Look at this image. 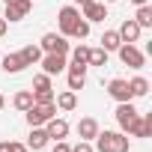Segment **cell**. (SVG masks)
<instances>
[{
	"label": "cell",
	"mask_w": 152,
	"mask_h": 152,
	"mask_svg": "<svg viewBox=\"0 0 152 152\" xmlns=\"http://www.w3.org/2000/svg\"><path fill=\"white\" fill-rule=\"evenodd\" d=\"M24 66H27V63H24L21 54H6V57H3V72H9V75H18Z\"/></svg>",
	"instance_id": "17"
},
{
	"label": "cell",
	"mask_w": 152,
	"mask_h": 152,
	"mask_svg": "<svg viewBox=\"0 0 152 152\" xmlns=\"http://www.w3.org/2000/svg\"><path fill=\"white\" fill-rule=\"evenodd\" d=\"M131 3H134V6H146V3H149V0H131Z\"/></svg>",
	"instance_id": "33"
},
{
	"label": "cell",
	"mask_w": 152,
	"mask_h": 152,
	"mask_svg": "<svg viewBox=\"0 0 152 152\" xmlns=\"http://www.w3.org/2000/svg\"><path fill=\"white\" fill-rule=\"evenodd\" d=\"M57 18H60V30H63V36H72V30H75V24L81 21V12L75 9V6H63Z\"/></svg>",
	"instance_id": "6"
},
{
	"label": "cell",
	"mask_w": 152,
	"mask_h": 152,
	"mask_svg": "<svg viewBox=\"0 0 152 152\" xmlns=\"http://www.w3.org/2000/svg\"><path fill=\"white\" fill-rule=\"evenodd\" d=\"M140 27H152V6H137V18H134Z\"/></svg>",
	"instance_id": "24"
},
{
	"label": "cell",
	"mask_w": 152,
	"mask_h": 152,
	"mask_svg": "<svg viewBox=\"0 0 152 152\" xmlns=\"http://www.w3.org/2000/svg\"><path fill=\"white\" fill-rule=\"evenodd\" d=\"M72 152H96V149H93V143H90V140H81L78 146H72Z\"/></svg>",
	"instance_id": "30"
},
{
	"label": "cell",
	"mask_w": 152,
	"mask_h": 152,
	"mask_svg": "<svg viewBox=\"0 0 152 152\" xmlns=\"http://www.w3.org/2000/svg\"><path fill=\"white\" fill-rule=\"evenodd\" d=\"M36 90H51V75H36V78H33V93Z\"/></svg>",
	"instance_id": "28"
},
{
	"label": "cell",
	"mask_w": 152,
	"mask_h": 152,
	"mask_svg": "<svg viewBox=\"0 0 152 152\" xmlns=\"http://www.w3.org/2000/svg\"><path fill=\"white\" fill-rule=\"evenodd\" d=\"M75 3H78V6H87V3H93V0H75Z\"/></svg>",
	"instance_id": "34"
},
{
	"label": "cell",
	"mask_w": 152,
	"mask_h": 152,
	"mask_svg": "<svg viewBox=\"0 0 152 152\" xmlns=\"http://www.w3.org/2000/svg\"><path fill=\"white\" fill-rule=\"evenodd\" d=\"M107 93H110V99H116V102H131L128 81H122V78H113V81L107 84Z\"/></svg>",
	"instance_id": "11"
},
{
	"label": "cell",
	"mask_w": 152,
	"mask_h": 152,
	"mask_svg": "<svg viewBox=\"0 0 152 152\" xmlns=\"http://www.w3.org/2000/svg\"><path fill=\"white\" fill-rule=\"evenodd\" d=\"M128 90H131V99H140V96L149 93V81L146 78H131L128 81Z\"/></svg>",
	"instance_id": "19"
},
{
	"label": "cell",
	"mask_w": 152,
	"mask_h": 152,
	"mask_svg": "<svg viewBox=\"0 0 152 152\" xmlns=\"http://www.w3.org/2000/svg\"><path fill=\"white\" fill-rule=\"evenodd\" d=\"M87 66H107V51H104V48H90Z\"/></svg>",
	"instance_id": "22"
},
{
	"label": "cell",
	"mask_w": 152,
	"mask_h": 152,
	"mask_svg": "<svg viewBox=\"0 0 152 152\" xmlns=\"http://www.w3.org/2000/svg\"><path fill=\"white\" fill-rule=\"evenodd\" d=\"M93 140H96L99 152H128V146H131L125 131H99Z\"/></svg>",
	"instance_id": "1"
},
{
	"label": "cell",
	"mask_w": 152,
	"mask_h": 152,
	"mask_svg": "<svg viewBox=\"0 0 152 152\" xmlns=\"http://www.w3.org/2000/svg\"><path fill=\"white\" fill-rule=\"evenodd\" d=\"M78 134H81V140H93V137L99 134V122H96L93 116H84V119L78 122Z\"/></svg>",
	"instance_id": "16"
},
{
	"label": "cell",
	"mask_w": 152,
	"mask_h": 152,
	"mask_svg": "<svg viewBox=\"0 0 152 152\" xmlns=\"http://www.w3.org/2000/svg\"><path fill=\"white\" fill-rule=\"evenodd\" d=\"M51 152H72V146H69L66 140H57V146H54Z\"/></svg>",
	"instance_id": "31"
},
{
	"label": "cell",
	"mask_w": 152,
	"mask_h": 152,
	"mask_svg": "<svg viewBox=\"0 0 152 152\" xmlns=\"http://www.w3.org/2000/svg\"><path fill=\"white\" fill-rule=\"evenodd\" d=\"M24 113H27L30 128H33V125H45L51 116H57V104H54V102H51V104H30Z\"/></svg>",
	"instance_id": "2"
},
{
	"label": "cell",
	"mask_w": 152,
	"mask_h": 152,
	"mask_svg": "<svg viewBox=\"0 0 152 152\" xmlns=\"http://www.w3.org/2000/svg\"><path fill=\"white\" fill-rule=\"evenodd\" d=\"M39 48H42L45 54H69V42H66V36H57V33H45L42 42H39Z\"/></svg>",
	"instance_id": "5"
},
{
	"label": "cell",
	"mask_w": 152,
	"mask_h": 152,
	"mask_svg": "<svg viewBox=\"0 0 152 152\" xmlns=\"http://www.w3.org/2000/svg\"><path fill=\"white\" fill-rule=\"evenodd\" d=\"M3 104H6V99H3V96H0V110H3Z\"/></svg>",
	"instance_id": "35"
},
{
	"label": "cell",
	"mask_w": 152,
	"mask_h": 152,
	"mask_svg": "<svg viewBox=\"0 0 152 152\" xmlns=\"http://www.w3.org/2000/svg\"><path fill=\"white\" fill-rule=\"evenodd\" d=\"M0 152H27V146L24 143H15V140H3V143H0Z\"/></svg>",
	"instance_id": "29"
},
{
	"label": "cell",
	"mask_w": 152,
	"mask_h": 152,
	"mask_svg": "<svg viewBox=\"0 0 152 152\" xmlns=\"http://www.w3.org/2000/svg\"><path fill=\"white\" fill-rule=\"evenodd\" d=\"M104 3H116V0H104Z\"/></svg>",
	"instance_id": "36"
},
{
	"label": "cell",
	"mask_w": 152,
	"mask_h": 152,
	"mask_svg": "<svg viewBox=\"0 0 152 152\" xmlns=\"http://www.w3.org/2000/svg\"><path fill=\"white\" fill-rule=\"evenodd\" d=\"M54 102V90H36L33 93V104H51Z\"/></svg>",
	"instance_id": "26"
},
{
	"label": "cell",
	"mask_w": 152,
	"mask_h": 152,
	"mask_svg": "<svg viewBox=\"0 0 152 152\" xmlns=\"http://www.w3.org/2000/svg\"><path fill=\"white\" fill-rule=\"evenodd\" d=\"M75 104H78V96H75L72 90H66V93L57 96V107L60 110H75Z\"/></svg>",
	"instance_id": "20"
},
{
	"label": "cell",
	"mask_w": 152,
	"mask_h": 152,
	"mask_svg": "<svg viewBox=\"0 0 152 152\" xmlns=\"http://www.w3.org/2000/svg\"><path fill=\"white\" fill-rule=\"evenodd\" d=\"M81 9H84V15H81V18H84V21H90V24H93V21H104V18H107V6H104V3H99V0H93V3H87V6H81Z\"/></svg>",
	"instance_id": "9"
},
{
	"label": "cell",
	"mask_w": 152,
	"mask_h": 152,
	"mask_svg": "<svg viewBox=\"0 0 152 152\" xmlns=\"http://www.w3.org/2000/svg\"><path fill=\"white\" fill-rule=\"evenodd\" d=\"M30 0H12V3H6V18L9 21H21V18H27V12H30Z\"/></svg>",
	"instance_id": "12"
},
{
	"label": "cell",
	"mask_w": 152,
	"mask_h": 152,
	"mask_svg": "<svg viewBox=\"0 0 152 152\" xmlns=\"http://www.w3.org/2000/svg\"><path fill=\"white\" fill-rule=\"evenodd\" d=\"M87 84V66H69V90L78 93Z\"/></svg>",
	"instance_id": "13"
},
{
	"label": "cell",
	"mask_w": 152,
	"mask_h": 152,
	"mask_svg": "<svg viewBox=\"0 0 152 152\" xmlns=\"http://www.w3.org/2000/svg\"><path fill=\"white\" fill-rule=\"evenodd\" d=\"M12 104H15L18 110H27V107L33 104V93H30V90H21V93H15V99H12Z\"/></svg>",
	"instance_id": "23"
},
{
	"label": "cell",
	"mask_w": 152,
	"mask_h": 152,
	"mask_svg": "<svg viewBox=\"0 0 152 152\" xmlns=\"http://www.w3.org/2000/svg\"><path fill=\"white\" fill-rule=\"evenodd\" d=\"M87 60H90V48L78 45V48L72 51V66H87Z\"/></svg>",
	"instance_id": "25"
},
{
	"label": "cell",
	"mask_w": 152,
	"mask_h": 152,
	"mask_svg": "<svg viewBox=\"0 0 152 152\" xmlns=\"http://www.w3.org/2000/svg\"><path fill=\"white\" fill-rule=\"evenodd\" d=\"M134 116H137V107H134L131 102H119V107H116V122H119L122 131H125V125H128Z\"/></svg>",
	"instance_id": "14"
},
{
	"label": "cell",
	"mask_w": 152,
	"mask_h": 152,
	"mask_svg": "<svg viewBox=\"0 0 152 152\" xmlns=\"http://www.w3.org/2000/svg\"><path fill=\"white\" fill-rule=\"evenodd\" d=\"M42 69H45V75H60L63 69H66V54H42Z\"/></svg>",
	"instance_id": "7"
},
{
	"label": "cell",
	"mask_w": 152,
	"mask_h": 152,
	"mask_svg": "<svg viewBox=\"0 0 152 152\" xmlns=\"http://www.w3.org/2000/svg\"><path fill=\"white\" fill-rule=\"evenodd\" d=\"M3 3H12V0H3Z\"/></svg>",
	"instance_id": "37"
},
{
	"label": "cell",
	"mask_w": 152,
	"mask_h": 152,
	"mask_svg": "<svg viewBox=\"0 0 152 152\" xmlns=\"http://www.w3.org/2000/svg\"><path fill=\"white\" fill-rule=\"evenodd\" d=\"M72 36H75V39H87V36H90V21H84V18H81L78 24H75Z\"/></svg>",
	"instance_id": "27"
},
{
	"label": "cell",
	"mask_w": 152,
	"mask_h": 152,
	"mask_svg": "<svg viewBox=\"0 0 152 152\" xmlns=\"http://www.w3.org/2000/svg\"><path fill=\"white\" fill-rule=\"evenodd\" d=\"M45 146H48V131H45V128H39V125H33L30 140H27V149L39 152V149H45Z\"/></svg>",
	"instance_id": "15"
},
{
	"label": "cell",
	"mask_w": 152,
	"mask_h": 152,
	"mask_svg": "<svg viewBox=\"0 0 152 152\" xmlns=\"http://www.w3.org/2000/svg\"><path fill=\"white\" fill-rule=\"evenodd\" d=\"M0 36H6V18H0Z\"/></svg>",
	"instance_id": "32"
},
{
	"label": "cell",
	"mask_w": 152,
	"mask_h": 152,
	"mask_svg": "<svg viewBox=\"0 0 152 152\" xmlns=\"http://www.w3.org/2000/svg\"><path fill=\"white\" fill-rule=\"evenodd\" d=\"M140 30H143V27H140L134 18H125V21H122V27H119L116 33H119V39H122V42H131V45H134V42L140 39Z\"/></svg>",
	"instance_id": "10"
},
{
	"label": "cell",
	"mask_w": 152,
	"mask_h": 152,
	"mask_svg": "<svg viewBox=\"0 0 152 152\" xmlns=\"http://www.w3.org/2000/svg\"><path fill=\"white\" fill-rule=\"evenodd\" d=\"M45 131H48V140H66V134H69V122L51 116V119L45 122Z\"/></svg>",
	"instance_id": "8"
},
{
	"label": "cell",
	"mask_w": 152,
	"mask_h": 152,
	"mask_svg": "<svg viewBox=\"0 0 152 152\" xmlns=\"http://www.w3.org/2000/svg\"><path fill=\"white\" fill-rule=\"evenodd\" d=\"M119 45H122L119 33H116V30H104V36H102V48H104V51L110 54V51H116Z\"/></svg>",
	"instance_id": "18"
},
{
	"label": "cell",
	"mask_w": 152,
	"mask_h": 152,
	"mask_svg": "<svg viewBox=\"0 0 152 152\" xmlns=\"http://www.w3.org/2000/svg\"><path fill=\"white\" fill-rule=\"evenodd\" d=\"M125 134H131V137H143V140L152 137V113H149V116H140V113H137V116L125 125Z\"/></svg>",
	"instance_id": "4"
},
{
	"label": "cell",
	"mask_w": 152,
	"mask_h": 152,
	"mask_svg": "<svg viewBox=\"0 0 152 152\" xmlns=\"http://www.w3.org/2000/svg\"><path fill=\"white\" fill-rule=\"evenodd\" d=\"M18 54L24 57V63H27V66H33V63H39V60H42V48H39V45H27V48H21Z\"/></svg>",
	"instance_id": "21"
},
{
	"label": "cell",
	"mask_w": 152,
	"mask_h": 152,
	"mask_svg": "<svg viewBox=\"0 0 152 152\" xmlns=\"http://www.w3.org/2000/svg\"><path fill=\"white\" fill-rule=\"evenodd\" d=\"M116 51H119V60H122L128 69H143V66H146V57H143V51H140V48H134L131 42H122Z\"/></svg>",
	"instance_id": "3"
}]
</instances>
